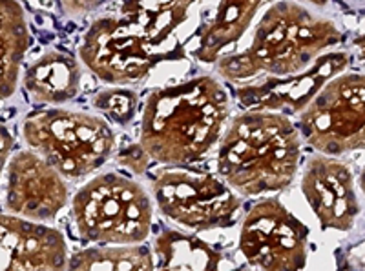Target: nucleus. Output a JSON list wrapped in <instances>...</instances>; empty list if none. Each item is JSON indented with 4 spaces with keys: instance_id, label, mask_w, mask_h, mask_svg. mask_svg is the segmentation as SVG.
Wrapping results in <instances>:
<instances>
[{
    "instance_id": "nucleus-20",
    "label": "nucleus",
    "mask_w": 365,
    "mask_h": 271,
    "mask_svg": "<svg viewBox=\"0 0 365 271\" xmlns=\"http://www.w3.org/2000/svg\"><path fill=\"white\" fill-rule=\"evenodd\" d=\"M91 104L110 122L128 126L135 119L139 97L135 91L128 87H106L96 93Z\"/></svg>"
},
{
    "instance_id": "nucleus-21",
    "label": "nucleus",
    "mask_w": 365,
    "mask_h": 271,
    "mask_svg": "<svg viewBox=\"0 0 365 271\" xmlns=\"http://www.w3.org/2000/svg\"><path fill=\"white\" fill-rule=\"evenodd\" d=\"M150 161H152V156L145 152V148H143L139 142L128 146V148H125L119 155H117V162H119L120 166H125V168L130 169L132 173H135V175L145 173L146 169H148Z\"/></svg>"
},
{
    "instance_id": "nucleus-15",
    "label": "nucleus",
    "mask_w": 365,
    "mask_h": 271,
    "mask_svg": "<svg viewBox=\"0 0 365 271\" xmlns=\"http://www.w3.org/2000/svg\"><path fill=\"white\" fill-rule=\"evenodd\" d=\"M269 0H220L216 15L201 29L195 58L212 64L221 57L228 46L236 44L252 24L257 9Z\"/></svg>"
},
{
    "instance_id": "nucleus-3",
    "label": "nucleus",
    "mask_w": 365,
    "mask_h": 271,
    "mask_svg": "<svg viewBox=\"0 0 365 271\" xmlns=\"http://www.w3.org/2000/svg\"><path fill=\"white\" fill-rule=\"evenodd\" d=\"M341 37L332 21L314 15L302 4L282 0L267 9L245 50L217 58V73L232 83L259 73L270 77L299 73L319 55L340 44Z\"/></svg>"
},
{
    "instance_id": "nucleus-9",
    "label": "nucleus",
    "mask_w": 365,
    "mask_h": 271,
    "mask_svg": "<svg viewBox=\"0 0 365 271\" xmlns=\"http://www.w3.org/2000/svg\"><path fill=\"white\" fill-rule=\"evenodd\" d=\"M309 230L278 198L257 202L240 231V251L259 270H302L307 262Z\"/></svg>"
},
{
    "instance_id": "nucleus-24",
    "label": "nucleus",
    "mask_w": 365,
    "mask_h": 271,
    "mask_svg": "<svg viewBox=\"0 0 365 271\" xmlns=\"http://www.w3.org/2000/svg\"><path fill=\"white\" fill-rule=\"evenodd\" d=\"M299 2H307V4L316 6V8H324V6H327L329 0H299Z\"/></svg>"
},
{
    "instance_id": "nucleus-14",
    "label": "nucleus",
    "mask_w": 365,
    "mask_h": 271,
    "mask_svg": "<svg viewBox=\"0 0 365 271\" xmlns=\"http://www.w3.org/2000/svg\"><path fill=\"white\" fill-rule=\"evenodd\" d=\"M79 60L63 51H48L26 70L22 84L31 100L46 106H61L81 91Z\"/></svg>"
},
{
    "instance_id": "nucleus-11",
    "label": "nucleus",
    "mask_w": 365,
    "mask_h": 271,
    "mask_svg": "<svg viewBox=\"0 0 365 271\" xmlns=\"http://www.w3.org/2000/svg\"><path fill=\"white\" fill-rule=\"evenodd\" d=\"M347 66V53H324L299 73L270 77L263 83L237 87V102L245 110L276 111L283 115L299 113L332 77L340 75Z\"/></svg>"
},
{
    "instance_id": "nucleus-13",
    "label": "nucleus",
    "mask_w": 365,
    "mask_h": 271,
    "mask_svg": "<svg viewBox=\"0 0 365 271\" xmlns=\"http://www.w3.org/2000/svg\"><path fill=\"white\" fill-rule=\"evenodd\" d=\"M66 238L48 224L17 215H0V271L64 270Z\"/></svg>"
},
{
    "instance_id": "nucleus-6",
    "label": "nucleus",
    "mask_w": 365,
    "mask_h": 271,
    "mask_svg": "<svg viewBox=\"0 0 365 271\" xmlns=\"http://www.w3.org/2000/svg\"><path fill=\"white\" fill-rule=\"evenodd\" d=\"M84 66L108 84L143 80L161 62L181 57V48L152 41L126 17L97 18L84 33L79 48Z\"/></svg>"
},
{
    "instance_id": "nucleus-16",
    "label": "nucleus",
    "mask_w": 365,
    "mask_h": 271,
    "mask_svg": "<svg viewBox=\"0 0 365 271\" xmlns=\"http://www.w3.org/2000/svg\"><path fill=\"white\" fill-rule=\"evenodd\" d=\"M28 48L24 8L19 0H0V100L11 99L17 91Z\"/></svg>"
},
{
    "instance_id": "nucleus-1",
    "label": "nucleus",
    "mask_w": 365,
    "mask_h": 271,
    "mask_svg": "<svg viewBox=\"0 0 365 271\" xmlns=\"http://www.w3.org/2000/svg\"><path fill=\"white\" fill-rule=\"evenodd\" d=\"M228 113L227 90L208 75L159 87L146 99L139 144L163 164H194L217 144Z\"/></svg>"
},
{
    "instance_id": "nucleus-2",
    "label": "nucleus",
    "mask_w": 365,
    "mask_h": 271,
    "mask_svg": "<svg viewBox=\"0 0 365 271\" xmlns=\"http://www.w3.org/2000/svg\"><path fill=\"white\" fill-rule=\"evenodd\" d=\"M302 139L283 113L247 110L221 139L217 173L234 191L256 197L289 188L298 173Z\"/></svg>"
},
{
    "instance_id": "nucleus-18",
    "label": "nucleus",
    "mask_w": 365,
    "mask_h": 271,
    "mask_svg": "<svg viewBox=\"0 0 365 271\" xmlns=\"http://www.w3.org/2000/svg\"><path fill=\"white\" fill-rule=\"evenodd\" d=\"M197 0H123V17L135 22L152 41L174 44L175 29L187 21Z\"/></svg>"
},
{
    "instance_id": "nucleus-12",
    "label": "nucleus",
    "mask_w": 365,
    "mask_h": 271,
    "mask_svg": "<svg viewBox=\"0 0 365 271\" xmlns=\"http://www.w3.org/2000/svg\"><path fill=\"white\" fill-rule=\"evenodd\" d=\"M302 191L322 230L349 231L361 208L347 164L329 155L311 156L303 168Z\"/></svg>"
},
{
    "instance_id": "nucleus-7",
    "label": "nucleus",
    "mask_w": 365,
    "mask_h": 271,
    "mask_svg": "<svg viewBox=\"0 0 365 271\" xmlns=\"http://www.w3.org/2000/svg\"><path fill=\"white\" fill-rule=\"evenodd\" d=\"M365 78L361 73L332 77L299 111V133L322 155L336 156L365 144Z\"/></svg>"
},
{
    "instance_id": "nucleus-19",
    "label": "nucleus",
    "mask_w": 365,
    "mask_h": 271,
    "mask_svg": "<svg viewBox=\"0 0 365 271\" xmlns=\"http://www.w3.org/2000/svg\"><path fill=\"white\" fill-rule=\"evenodd\" d=\"M68 270L75 271H139L154 270V255L146 246H99L77 251L68 257Z\"/></svg>"
},
{
    "instance_id": "nucleus-23",
    "label": "nucleus",
    "mask_w": 365,
    "mask_h": 271,
    "mask_svg": "<svg viewBox=\"0 0 365 271\" xmlns=\"http://www.w3.org/2000/svg\"><path fill=\"white\" fill-rule=\"evenodd\" d=\"M93 6H97V0H63V8L68 15H84Z\"/></svg>"
},
{
    "instance_id": "nucleus-4",
    "label": "nucleus",
    "mask_w": 365,
    "mask_h": 271,
    "mask_svg": "<svg viewBox=\"0 0 365 271\" xmlns=\"http://www.w3.org/2000/svg\"><path fill=\"white\" fill-rule=\"evenodd\" d=\"M22 137L29 149L50 162L64 179L86 177L115 149L108 120L61 107L29 113L22 120Z\"/></svg>"
},
{
    "instance_id": "nucleus-8",
    "label": "nucleus",
    "mask_w": 365,
    "mask_h": 271,
    "mask_svg": "<svg viewBox=\"0 0 365 271\" xmlns=\"http://www.w3.org/2000/svg\"><path fill=\"white\" fill-rule=\"evenodd\" d=\"M155 204L166 218L188 230H223L236 224L241 201L227 182L188 169H163L152 182Z\"/></svg>"
},
{
    "instance_id": "nucleus-5",
    "label": "nucleus",
    "mask_w": 365,
    "mask_h": 271,
    "mask_svg": "<svg viewBox=\"0 0 365 271\" xmlns=\"http://www.w3.org/2000/svg\"><path fill=\"white\" fill-rule=\"evenodd\" d=\"M75 228L88 243L139 244L152 230V201L143 186L119 173H104L75 193Z\"/></svg>"
},
{
    "instance_id": "nucleus-22",
    "label": "nucleus",
    "mask_w": 365,
    "mask_h": 271,
    "mask_svg": "<svg viewBox=\"0 0 365 271\" xmlns=\"http://www.w3.org/2000/svg\"><path fill=\"white\" fill-rule=\"evenodd\" d=\"M13 149V137L8 132V127H4L0 124V181H2V175H4L6 164L9 161V155H11Z\"/></svg>"
},
{
    "instance_id": "nucleus-10",
    "label": "nucleus",
    "mask_w": 365,
    "mask_h": 271,
    "mask_svg": "<svg viewBox=\"0 0 365 271\" xmlns=\"http://www.w3.org/2000/svg\"><path fill=\"white\" fill-rule=\"evenodd\" d=\"M6 166V210L41 224L53 222L70 201L63 175L31 149L15 153Z\"/></svg>"
},
{
    "instance_id": "nucleus-17",
    "label": "nucleus",
    "mask_w": 365,
    "mask_h": 271,
    "mask_svg": "<svg viewBox=\"0 0 365 271\" xmlns=\"http://www.w3.org/2000/svg\"><path fill=\"white\" fill-rule=\"evenodd\" d=\"M154 255L158 270L210 271L236 267L205 240L175 230H165L158 235Z\"/></svg>"
}]
</instances>
